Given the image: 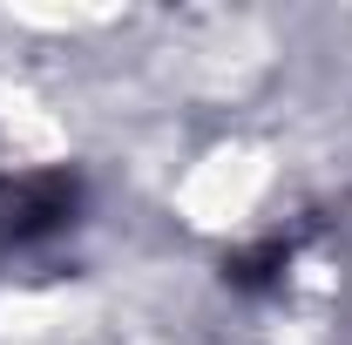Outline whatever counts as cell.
<instances>
[{"instance_id": "obj_1", "label": "cell", "mask_w": 352, "mask_h": 345, "mask_svg": "<svg viewBox=\"0 0 352 345\" xmlns=\"http://www.w3.org/2000/svg\"><path fill=\"white\" fill-rule=\"evenodd\" d=\"M75 210V183L68 176H14L0 183V244H34L47 230H61Z\"/></svg>"}]
</instances>
